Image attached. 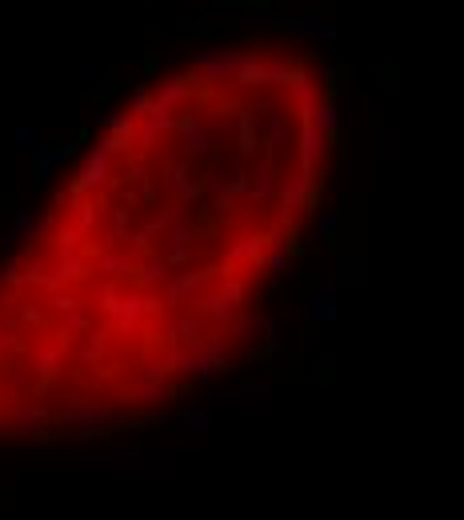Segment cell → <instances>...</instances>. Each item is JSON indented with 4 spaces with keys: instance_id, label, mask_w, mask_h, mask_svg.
<instances>
[{
    "instance_id": "obj_1",
    "label": "cell",
    "mask_w": 464,
    "mask_h": 520,
    "mask_svg": "<svg viewBox=\"0 0 464 520\" xmlns=\"http://www.w3.org/2000/svg\"><path fill=\"white\" fill-rule=\"evenodd\" d=\"M336 300H341L336 284H321L309 297V304H304V316H312V321H332V316H336Z\"/></svg>"
},
{
    "instance_id": "obj_3",
    "label": "cell",
    "mask_w": 464,
    "mask_h": 520,
    "mask_svg": "<svg viewBox=\"0 0 464 520\" xmlns=\"http://www.w3.org/2000/svg\"><path fill=\"white\" fill-rule=\"evenodd\" d=\"M209 421H212L209 409H184V412H180V424H188V428H204Z\"/></svg>"
},
{
    "instance_id": "obj_2",
    "label": "cell",
    "mask_w": 464,
    "mask_h": 520,
    "mask_svg": "<svg viewBox=\"0 0 464 520\" xmlns=\"http://www.w3.org/2000/svg\"><path fill=\"white\" fill-rule=\"evenodd\" d=\"M360 272H365V260L360 256H341V265H336V280L341 284H360Z\"/></svg>"
},
{
    "instance_id": "obj_4",
    "label": "cell",
    "mask_w": 464,
    "mask_h": 520,
    "mask_svg": "<svg viewBox=\"0 0 464 520\" xmlns=\"http://www.w3.org/2000/svg\"><path fill=\"white\" fill-rule=\"evenodd\" d=\"M392 153H397V133L385 128V133H380V156H392Z\"/></svg>"
}]
</instances>
